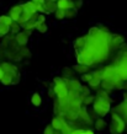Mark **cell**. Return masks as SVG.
<instances>
[{
  "label": "cell",
  "mask_w": 127,
  "mask_h": 134,
  "mask_svg": "<svg viewBox=\"0 0 127 134\" xmlns=\"http://www.w3.org/2000/svg\"><path fill=\"white\" fill-rule=\"evenodd\" d=\"M93 111H94L96 116L100 118H104L105 116L110 113L111 111V103L106 100H103L100 97H95V101L93 103Z\"/></svg>",
  "instance_id": "1"
},
{
  "label": "cell",
  "mask_w": 127,
  "mask_h": 134,
  "mask_svg": "<svg viewBox=\"0 0 127 134\" xmlns=\"http://www.w3.org/2000/svg\"><path fill=\"white\" fill-rule=\"evenodd\" d=\"M109 129H110V134H122L126 130V123L123 122V119L115 111L111 112V124Z\"/></svg>",
  "instance_id": "2"
},
{
  "label": "cell",
  "mask_w": 127,
  "mask_h": 134,
  "mask_svg": "<svg viewBox=\"0 0 127 134\" xmlns=\"http://www.w3.org/2000/svg\"><path fill=\"white\" fill-rule=\"evenodd\" d=\"M52 84H53V91L58 100L66 98L68 96V87H67L66 81L62 79V76H54Z\"/></svg>",
  "instance_id": "3"
},
{
  "label": "cell",
  "mask_w": 127,
  "mask_h": 134,
  "mask_svg": "<svg viewBox=\"0 0 127 134\" xmlns=\"http://www.w3.org/2000/svg\"><path fill=\"white\" fill-rule=\"evenodd\" d=\"M101 79L103 80H110V81H119L120 80L119 75L116 73L115 66H112V65H107V66L104 68Z\"/></svg>",
  "instance_id": "4"
},
{
  "label": "cell",
  "mask_w": 127,
  "mask_h": 134,
  "mask_svg": "<svg viewBox=\"0 0 127 134\" xmlns=\"http://www.w3.org/2000/svg\"><path fill=\"white\" fill-rule=\"evenodd\" d=\"M125 42V38H123L121 35L119 33H112L111 35V40H110V48L111 49H119Z\"/></svg>",
  "instance_id": "5"
},
{
  "label": "cell",
  "mask_w": 127,
  "mask_h": 134,
  "mask_svg": "<svg viewBox=\"0 0 127 134\" xmlns=\"http://www.w3.org/2000/svg\"><path fill=\"white\" fill-rule=\"evenodd\" d=\"M22 12H24L22 5H15V6H12V8L9 10V16L11 17V20L14 21V22H17L19 19H20V16L22 15Z\"/></svg>",
  "instance_id": "6"
},
{
  "label": "cell",
  "mask_w": 127,
  "mask_h": 134,
  "mask_svg": "<svg viewBox=\"0 0 127 134\" xmlns=\"http://www.w3.org/2000/svg\"><path fill=\"white\" fill-rule=\"evenodd\" d=\"M112 111H115L116 113L119 114L120 117L123 119V122L127 124V103L126 102H121V103H119V105L116 106Z\"/></svg>",
  "instance_id": "7"
},
{
  "label": "cell",
  "mask_w": 127,
  "mask_h": 134,
  "mask_svg": "<svg viewBox=\"0 0 127 134\" xmlns=\"http://www.w3.org/2000/svg\"><path fill=\"white\" fill-rule=\"evenodd\" d=\"M0 66L3 68V70H4L5 73H9L11 74V75H15V74L19 73V69H17V66L14 63H11V62H3L1 64H0Z\"/></svg>",
  "instance_id": "8"
},
{
  "label": "cell",
  "mask_w": 127,
  "mask_h": 134,
  "mask_svg": "<svg viewBox=\"0 0 127 134\" xmlns=\"http://www.w3.org/2000/svg\"><path fill=\"white\" fill-rule=\"evenodd\" d=\"M29 40H30V37L27 36L24 31L19 32L16 36H15V42H16V44L19 46V47H26V44L29 43Z\"/></svg>",
  "instance_id": "9"
},
{
  "label": "cell",
  "mask_w": 127,
  "mask_h": 134,
  "mask_svg": "<svg viewBox=\"0 0 127 134\" xmlns=\"http://www.w3.org/2000/svg\"><path fill=\"white\" fill-rule=\"evenodd\" d=\"M22 5V10H24L25 12H27V14H30L31 16H33V15H36L37 11H36V4L33 3L32 0H30V1H26V3H24Z\"/></svg>",
  "instance_id": "10"
},
{
  "label": "cell",
  "mask_w": 127,
  "mask_h": 134,
  "mask_svg": "<svg viewBox=\"0 0 127 134\" xmlns=\"http://www.w3.org/2000/svg\"><path fill=\"white\" fill-rule=\"evenodd\" d=\"M64 123H66V118L61 117V116H54L53 119H52V123H51V127H52L54 130L59 132V130L62 129V126H63Z\"/></svg>",
  "instance_id": "11"
},
{
  "label": "cell",
  "mask_w": 127,
  "mask_h": 134,
  "mask_svg": "<svg viewBox=\"0 0 127 134\" xmlns=\"http://www.w3.org/2000/svg\"><path fill=\"white\" fill-rule=\"evenodd\" d=\"M67 87H68V92L69 91H79L82 87V84L78 79H70L68 81H66Z\"/></svg>",
  "instance_id": "12"
},
{
  "label": "cell",
  "mask_w": 127,
  "mask_h": 134,
  "mask_svg": "<svg viewBox=\"0 0 127 134\" xmlns=\"http://www.w3.org/2000/svg\"><path fill=\"white\" fill-rule=\"evenodd\" d=\"M74 8V1L73 0H58L57 1V9L61 10H68V9Z\"/></svg>",
  "instance_id": "13"
},
{
  "label": "cell",
  "mask_w": 127,
  "mask_h": 134,
  "mask_svg": "<svg viewBox=\"0 0 127 134\" xmlns=\"http://www.w3.org/2000/svg\"><path fill=\"white\" fill-rule=\"evenodd\" d=\"M86 43H88V36L79 37V38H77V40L74 41V49H75V51H80V49H83L85 47Z\"/></svg>",
  "instance_id": "14"
},
{
  "label": "cell",
  "mask_w": 127,
  "mask_h": 134,
  "mask_svg": "<svg viewBox=\"0 0 127 134\" xmlns=\"http://www.w3.org/2000/svg\"><path fill=\"white\" fill-rule=\"evenodd\" d=\"M78 118H82L83 121H84L85 123H88V124H91V123H93V119L90 118V114H89L88 110H86V108H84V107H82V108L79 110Z\"/></svg>",
  "instance_id": "15"
},
{
  "label": "cell",
  "mask_w": 127,
  "mask_h": 134,
  "mask_svg": "<svg viewBox=\"0 0 127 134\" xmlns=\"http://www.w3.org/2000/svg\"><path fill=\"white\" fill-rule=\"evenodd\" d=\"M43 8L46 10V14H54L57 10V3H54L52 0H46V3L43 4Z\"/></svg>",
  "instance_id": "16"
},
{
  "label": "cell",
  "mask_w": 127,
  "mask_h": 134,
  "mask_svg": "<svg viewBox=\"0 0 127 134\" xmlns=\"http://www.w3.org/2000/svg\"><path fill=\"white\" fill-rule=\"evenodd\" d=\"M74 75H75V73H74V70L72 68H64L63 71H62V79L64 81H68L70 79H74Z\"/></svg>",
  "instance_id": "17"
},
{
  "label": "cell",
  "mask_w": 127,
  "mask_h": 134,
  "mask_svg": "<svg viewBox=\"0 0 127 134\" xmlns=\"http://www.w3.org/2000/svg\"><path fill=\"white\" fill-rule=\"evenodd\" d=\"M94 126H95V129L98 130V132H103V130L106 129L107 123L104 118H98V119H95Z\"/></svg>",
  "instance_id": "18"
},
{
  "label": "cell",
  "mask_w": 127,
  "mask_h": 134,
  "mask_svg": "<svg viewBox=\"0 0 127 134\" xmlns=\"http://www.w3.org/2000/svg\"><path fill=\"white\" fill-rule=\"evenodd\" d=\"M72 69L74 70V73L83 75V74L89 73V70H90V66H86V65H82V64H75L73 68H72Z\"/></svg>",
  "instance_id": "19"
},
{
  "label": "cell",
  "mask_w": 127,
  "mask_h": 134,
  "mask_svg": "<svg viewBox=\"0 0 127 134\" xmlns=\"http://www.w3.org/2000/svg\"><path fill=\"white\" fill-rule=\"evenodd\" d=\"M115 82L116 81H110V80H101V87L104 90V91H106V92L110 93L112 90H114V85H115Z\"/></svg>",
  "instance_id": "20"
},
{
  "label": "cell",
  "mask_w": 127,
  "mask_h": 134,
  "mask_svg": "<svg viewBox=\"0 0 127 134\" xmlns=\"http://www.w3.org/2000/svg\"><path fill=\"white\" fill-rule=\"evenodd\" d=\"M31 103H32V106H35V107H41L42 97L38 92H35L32 96H31Z\"/></svg>",
  "instance_id": "21"
},
{
  "label": "cell",
  "mask_w": 127,
  "mask_h": 134,
  "mask_svg": "<svg viewBox=\"0 0 127 134\" xmlns=\"http://www.w3.org/2000/svg\"><path fill=\"white\" fill-rule=\"evenodd\" d=\"M19 73H20V71H19ZM12 76H14V75H11V74H9V73H5L4 71V76H3V79L0 80V82H1L4 86H10L11 85V82H12Z\"/></svg>",
  "instance_id": "22"
},
{
  "label": "cell",
  "mask_w": 127,
  "mask_h": 134,
  "mask_svg": "<svg viewBox=\"0 0 127 134\" xmlns=\"http://www.w3.org/2000/svg\"><path fill=\"white\" fill-rule=\"evenodd\" d=\"M96 97H100V98H103V100H106V101H109L110 103L112 102V98L110 97V93L106 92V91H104V90H99L98 92H96Z\"/></svg>",
  "instance_id": "23"
},
{
  "label": "cell",
  "mask_w": 127,
  "mask_h": 134,
  "mask_svg": "<svg viewBox=\"0 0 127 134\" xmlns=\"http://www.w3.org/2000/svg\"><path fill=\"white\" fill-rule=\"evenodd\" d=\"M31 17H32V16H31L30 14H27V12H25V11L22 12V15H21L20 19H19V21H17V24L21 26V29H22V26H24V25L26 24V22H27Z\"/></svg>",
  "instance_id": "24"
},
{
  "label": "cell",
  "mask_w": 127,
  "mask_h": 134,
  "mask_svg": "<svg viewBox=\"0 0 127 134\" xmlns=\"http://www.w3.org/2000/svg\"><path fill=\"white\" fill-rule=\"evenodd\" d=\"M19 32H21V26L17 22H12V25L10 26V33L11 36H16Z\"/></svg>",
  "instance_id": "25"
},
{
  "label": "cell",
  "mask_w": 127,
  "mask_h": 134,
  "mask_svg": "<svg viewBox=\"0 0 127 134\" xmlns=\"http://www.w3.org/2000/svg\"><path fill=\"white\" fill-rule=\"evenodd\" d=\"M12 22H14V21L11 20V17L9 16V15H0V24H3V25H5V26L10 27L12 25Z\"/></svg>",
  "instance_id": "26"
},
{
  "label": "cell",
  "mask_w": 127,
  "mask_h": 134,
  "mask_svg": "<svg viewBox=\"0 0 127 134\" xmlns=\"http://www.w3.org/2000/svg\"><path fill=\"white\" fill-rule=\"evenodd\" d=\"M19 54L20 57L24 59V58H30L31 57V53H30V49L26 48V47H19Z\"/></svg>",
  "instance_id": "27"
},
{
  "label": "cell",
  "mask_w": 127,
  "mask_h": 134,
  "mask_svg": "<svg viewBox=\"0 0 127 134\" xmlns=\"http://www.w3.org/2000/svg\"><path fill=\"white\" fill-rule=\"evenodd\" d=\"M72 132H73V128H72L66 121V123L62 126V129L59 130V133L61 134H72Z\"/></svg>",
  "instance_id": "28"
},
{
  "label": "cell",
  "mask_w": 127,
  "mask_h": 134,
  "mask_svg": "<svg viewBox=\"0 0 127 134\" xmlns=\"http://www.w3.org/2000/svg\"><path fill=\"white\" fill-rule=\"evenodd\" d=\"M95 97H96V96H94V95H89V96H86L85 98H83L82 103H83L84 106L93 105V103H94V101H95Z\"/></svg>",
  "instance_id": "29"
},
{
  "label": "cell",
  "mask_w": 127,
  "mask_h": 134,
  "mask_svg": "<svg viewBox=\"0 0 127 134\" xmlns=\"http://www.w3.org/2000/svg\"><path fill=\"white\" fill-rule=\"evenodd\" d=\"M77 14H78V10L77 9H68L66 10V19H74V17L77 16Z\"/></svg>",
  "instance_id": "30"
},
{
  "label": "cell",
  "mask_w": 127,
  "mask_h": 134,
  "mask_svg": "<svg viewBox=\"0 0 127 134\" xmlns=\"http://www.w3.org/2000/svg\"><path fill=\"white\" fill-rule=\"evenodd\" d=\"M9 33H10V27H8V26H5V25H3V24H0V38L8 36Z\"/></svg>",
  "instance_id": "31"
},
{
  "label": "cell",
  "mask_w": 127,
  "mask_h": 134,
  "mask_svg": "<svg viewBox=\"0 0 127 134\" xmlns=\"http://www.w3.org/2000/svg\"><path fill=\"white\" fill-rule=\"evenodd\" d=\"M54 16H56L57 20H63V19H66V11L61 10V9H57L56 12H54Z\"/></svg>",
  "instance_id": "32"
},
{
  "label": "cell",
  "mask_w": 127,
  "mask_h": 134,
  "mask_svg": "<svg viewBox=\"0 0 127 134\" xmlns=\"http://www.w3.org/2000/svg\"><path fill=\"white\" fill-rule=\"evenodd\" d=\"M80 79H82V81H84V82H90V80L93 79V74L89 71V73H86V74H83L82 76H80Z\"/></svg>",
  "instance_id": "33"
},
{
  "label": "cell",
  "mask_w": 127,
  "mask_h": 134,
  "mask_svg": "<svg viewBox=\"0 0 127 134\" xmlns=\"http://www.w3.org/2000/svg\"><path fill=\"white\" fill-rule=\"evenodd\" d=\"M36 30H37V32H40V33H46L48 31V26H47V24H41L37 26Z\"/></svg>",
  "instance_id": "34"
},
{
  "label": "cell",
  "mask_w": 127,
  "mask_h": 134,
  "mask_svg": "<svg viewBox=\"0 0 127 134\" xmlns=\"http://www.w3.org/2000/svg\"><path fill=\"white\" fill-rule=\"evenodd\" d=\"M41 24H46V16L43 14H38L37 15V20H36V27Z\"/></svg>",
  "instance_id": "35"
},
{
  "label": "cell",
  "mask_w": 127,
  "mask_h": 134,
  "mask_svg": "<svg viewBox=\"0 0 127 134\" xmlns=\"http://www.w3.org/2000/svg\"><path fill=\"white\" fill-rule=\"evenodd\" d=\"M54 132H56V130H54L52 127H51V126H47L45 128V130H43V134H54Z\"/></svg>",
  "instance_id": "36"
},
{
  "label": "cell",
  "mask_w": 127,
  "mask_h": 134,
  "mask_svg": "<svg viewBox=\"0 0 127 134\" xmlns=\"http://www.w3.org/2000/svg\"><path fill=\"white\" fill-rule=\"evenodd\" d=\"M74 1V9H77V10H79V9L82 8L83 5V0H73Z\"/></svg>",
  "instance_id": "37"
},
{
  "label": "cell",
  "mask_w": 127,
  "mask_h": 134,
  "mask_svg": "<svg viewBox=\"0 0 127 134\" xmlns=\"http://www.w3.org/2000/svg\"><path fill=\"white\" fill-rule=\"evenodd\" d=\"M82 134H95V133L91 129H83Z\"/></svg>",
  "instance_id": "38"
},
{
  "label": "cell",
  "mask_w": 127,
  "mask_h": 134,
  "mask_svg": "<svg viewBox=\"0 0 127 134\" xmlns=\"http://www.w3.org/2000/svg\"><path fill=\"white\" fill-rule=\"evenodd\" d=\"M33 3H36V4H40V5H43L46 3V0H32Z\"/></svg>",
  "instance_id": "39"
},
{
  "label": "cell",
  "mask_w": 127,
  "mask_h": 134,
  "mask_svg": "<svg viewBox=\"0 0 127 134\" xmlns=\"http://www.w3.org/2000/svg\"><path fill=\"white\" fill-rule=\"evenodd\" d=\"M122 97H123V101L122 102H126V103H127V91H125V92L122 93Z\"/></svg>",
  "instance_id": "40"
},
{
  "label": "cell",
  "mask_w": 127,
  "mask_h": 134,
  "mask_svg": "<svg viewBox=\"0 0 127 134\" xmlns=\"http://www.w3.org/2000/svg\"><path fill=\"white\" fill-rule=\"evenodd\" d=\"M3 76H4V70H3V68L0 66V80L3 79Z\"/></svg>",
  "instance_id": "41"
},
{
  "label": "cell",
  "mask_w": 127,
  "mask_h": 134,
  "mask_svg": "<svg viewBox=\"0 0 127 134\" xmlns=\"http://www.w3.org/2000/svg\"><path fill=\"white\" fill-rule=\"evenodd\" d=\"M123 91H127V81H123V86H122Z\"/></svg>",
  "instance_id": "42"
},
{
  "label": "cell",
  "mask_w": 127,
  "mask_h": 134,
  "mask_svg": "<svg viewBox=\"0 0 127 134\" xmlns=\"http://www.w3.org/2000/svg\"><path fill=\"white\" fill-rule=\"evenodd\" d=\"M126 133H127V130H126Z\"/></svg>",
  "instance_id": "43"
}]
</instances>
